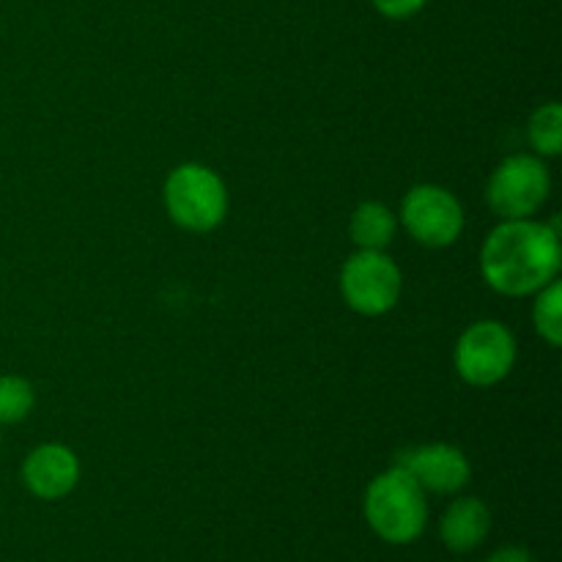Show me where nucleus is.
<instances>
[{
    "label": "nucleus",
    "instance_id": "f257e3e1",
    "mask_svg": "<svg viewBox=\"0 0 562 562\" xmlns=\"http://www.w3.org/2000/svg\"><path fill=\"white\" fill-rule=\"evenodd\" d=\"M562 263L558 228L538 220H503L486 236L481 272L497 294L530 296L558 280Z\"/></svg>",
    "mask_w": 562,
    "mask_h": 562
},
{
    "label": "nucleus",
    "instance_id": "f03ea898",
    "mask_svg": "<svg viewBox=\"0 0 562 562\" xmlns=\"http://www.w3.org/2000/svg\"><path fill=\"white\" fill-rule=\"evenodd\" d=\"M366 521L382 541L393 547L415 543L426 532L428 499L415 477L398 464L371 481L366 492Z\"/></svg>",
    "mask_w": 562,
    "mask_h": 562
},
{
    "label": "nucleus",
    "instance_id": "7ed1b4c3",
    "mask_svg": "<svg viewBox=\"0 0 562 562\" xmlns=\"http://www.w3.org/2000/svg\"><path fill=\"white\" fill-rule=\"evenodd\" d=\"M165 209L179 228L209 234L228 214V190L212 168L184 162L165 181Z\"/></svg>",
    "mask_w": 562,
    "mask_h": 562
},
{
    "label": "nucleus",
    "instance_id": "20e7f679",
    "mask_svg": "<svg viewBox=\"0 0 562 562\" xmlns=\"http://www.w3.org/2000/svg\"><path fill=\"white\" fill-rule=\"evenodd\" d=\"M404 278L384 250H357L340 269V291L351 311L362 316H384L401 300Z\"/></svg>",
    "mask_w": 562,
    "mask_h": 562
},
{
    "label": "nucleus",
    "instance_id": "39448f33",
    "mask_svg": "<svg viewBox=\"0 0 562 562\" xmlns=\"http://www.w3.org/2000/svg\"><path fill=\"white\" fill-rule=\"evenodd\" d=\"M552 179L541 157L514 154L497 165L486 187V201L492 212L503 220L532 217L547 203Z\"/></svg>",
    "mask_w": 562,
    "mask_h": 562
},
{
    "label": "nucleus",
    "instance_id": "423d86ee",
    "mask_svg": "<svg viewBox=\"0 0 562 562\" xmlns=\"http://www.w3.org/2000/svg\"><path fill=\"white\" fill-rule=\"evenodd\" d=\"M516 366V338L505 324L475 322L456 344V371L472 387H494Z\"/></svg>",
    "mask_w": 562,
    "mask_h": 562
},
{
    "label": "nucleus",
    "instance_id": "0eeeda50",
    "mask_svg": "<svg viewBox=\"0 0 562 562\" xmlns=\"http://www.w3.org/2000/svg\"><path fill=\"white\" fill-rule=\"evenodd\" d=\"M401 223L415 241L426 247H448L464 231V209L459 198L437 184H417L406 192Z\"/></svg>",
    "mask_w": 562,
    "mask_h": 562
},
{
    "label": "nucleus",
    "instance_id": "6e6552de",
    "mask_svg": "<svg viewBox=\"0 0 562 562\" xmlns=\"http://www.w3.org/2000/svg\"><path fill=\"white\" fill-rule=\"evenodd\" d=\"M401 470L409 472L423 492L456 494L470 483L472 467L467 456L453 445H420L398 456Z\"/></svg>",
    "mask_w": 562,
    "mask_h": 562
},
{
    "label": "nucleus",
    "instance_id": "1a4fd4ad",
    "mask_svg": "<svg viewBox=\"0 0 562 562\" xmlns=\"http://www.w3.org/2000/svg\"><path fill=\"white\" fill-rule=\"evenodd\" d=\"M22 481L33 497L47 499V503L64 499L75 492L80 481V459L66 445H38L22 464Z\"/></svg>",
    "mask_w": 562,
    "mask_h": 562
},
{
    "label": "nucleus",
    "instance_id": "9d476101",
    "mask_svg": "<svg viewBox=\"0 0 562 562\" xmlns=\"http://www.w3.org/2000/svg\"><path fill=\"white\" fill-rule=\"evenodd\" d=\"M492 532V510L477 497H459L439 521V536L450 552H472Z\"/></svg>",
    "mask_w": 562,
    "mask_h": 562
},
{
    "label": "nucleus",
    "instance_id": "9b49d317",
    "mask_svg": "<svg viewBox=\"0 0 562 562\" xmlns=\"http://www.w3.org/2000/svg\"><path fill=\"white\" fill-rule=\"evenodd\" d=\"M395 231H398V220L384 203L366 201L351 214L349 234L360 250H384L395 239Z\"/></svg>",
    "mask_w": 562,
    "mask_h": 562
},
{
    "label": "nucleus",
    "instance_id": "f8f14e48",
    "mask_svg": "<svg viewBox=\"0 0 562 562\" xmlns=\"http://www.w3.org/2000/svg\"><path fill=\"white\" fill-rule=\"evenodd\" d=\"M532 324L538 335L547 340L552 349L562 346V285L560 280H552L536 291V305H532Z\"/></svg>",
    "mask_w": 562,
    "mask_h": 562
},
{
    "label": "nucleus",
    "instance_id": "ddd939ff",
    "mask_svg": "<svg viewBox=\"0 0 562 562\" xmlns=\"http://www.w3.org/2000/svg\"><path fill=\"white\" fill-rule=\"evenodd\" d=\"M527 137L541 157H558L562 151V108L558 102L541 104L532 113L530 124H527Z\"/></svg>",
    "mask_w": 562,
    "mask_h": 562
},
{
    "label": "nucleus",
    "instance_id": "4468645a",
    "mask_svg": "<svg viewBox=\"0 0 562 562\" xmlns=\"http://www.w3.org/2000/svg\"><path fill=\"white\" fill-rule=\"evenodd\" d=\"M36 404V393L27 379L5 373L0 376V426H14L22 423L33 412Z\"/></svg>",
    "mask_w": 562,
    "mask_h": 562
},
{
    "label": "nucleus",
    "instance_id": "2eb2a0df",
    "mask_svg": "<svg viewBox=\"0 0 562 562\" xmlns=\"http://www.w3.org/2000/svg\"><path fill=\"white\" fill-rule=\"evenodd\" d=\"M428 0H373L376 11L387 20H409L426 5Z\"/></svg>",
    "mask_w": 562,
    "mask_h": 562
},
{
    "label": "nucleus",
    "instance_id": "dca6fc26",
    "mask_svg": "<svg viewBox=\"0 0 562 562\" xmlns=\"http://www.w3.org/2000/svg\"><path fill=\"white\" fill-rule=\"evenodd\" d=\"M488 562H532V558L525 552V549L505 547L499 549V552H494L492 558H488Z\"/></svg>",
    "mask_w": 562,
    "mask_h": 562
}]
</instances>
